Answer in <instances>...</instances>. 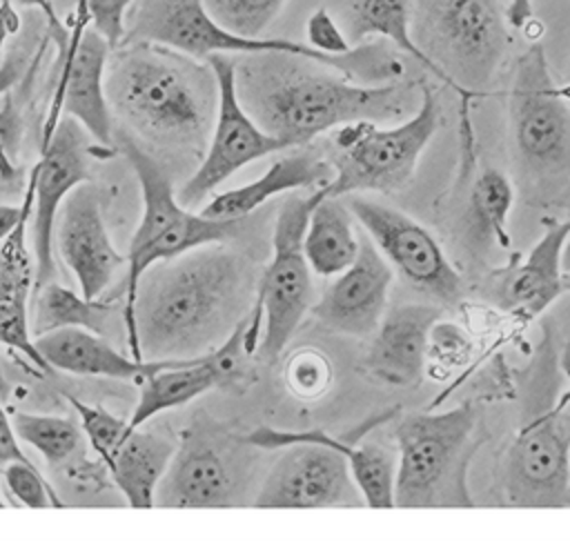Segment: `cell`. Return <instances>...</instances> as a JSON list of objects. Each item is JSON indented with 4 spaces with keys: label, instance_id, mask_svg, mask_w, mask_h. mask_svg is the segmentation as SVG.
<instances>
[{
    "label": "cell",
    "instance_id": "6da1fadb",
    "mask_svg": "<svg viewBox=\"0 0 570 545\" xmlns=\"http://www.w3.org/2000/svg\"><path fill=\"white\" fill-rule=\"evenodd\" d=\"M256 285L252 260L225 242L151 265L125 323L129 354L176 360L212 351L252 311Z\"/></svg>",
    "mask_w": 570,
    "mask_h": 545
},
{
    "label": "cell",
    "instance_id": "7a4b0ae2",
    "mask_svg": "<svg viewBox=\"0 0 570 545\" xmlns=\"http://www.w3.org/2000/svg\"><path fill=\"white\" fill-rule=\"evenodd\" d=\"M234 82L243 109L287 149L356 120H405L421 100L419 82L367 85L289 51L240 53L234 58Z\"/></svg>",
    "mask_w": 570,
    "mask_h": 545
},
{
    "label": "cell",
    "instance_id": "3957f363",
    "mask_svg": "<svg viewBox=\"0 0 570 545\" xmlns=\"http://www.w3.org/2000/svg\"><path fill=\"white\" fill-rule=\"evenodd\" d=\"M109 109L154 147L200 153L207 147L218 82L191 56L151 42H120L105 69Z\"/></svg>",
    "mask_w": 570,
    "mask_h": 545
},
{
    "label": "cell",
    "instance_id": "277c9868",
    "mask_svg": "<svg viewBox=\"0 0 570 545\" xmlns=\"http://www.w3.org/2000/svg\"><path fill=\"white\" fill-rule=\"evenodd\" d=\"M122 42H151L169 47L196 60H207L214 53H258V51H289L325 62L341 73L367 82H390L405 73V65L396 49L385 40L372 38L354 44L343 56L316 51L307 42L285 38H245L223 29L205 9L203 0H134L125 18Z\"/></svg>",
    "mask_w": 570,
    "mask_h": 545
},
{
    "label": "cell",
    "instance_id": "5b68a950",
    "mask_svg": "<svg viewBox=\"0 0 570 545\" xmlns=\"http://www.w3.org/2000/svg\"><path fill=\"white\" fill-rule=\"evenodd\" d=\"M394 507H474L468 476L476 452V409L405 414L394 427Z\"/></svg>",
    "mask_w": 570,
    "mask_h": 545
},
{
    "label": "cell",
    "instance_id": "8992f818",
    "mask_svg": "<svg viewBox=\"0 0 570 545\" xmlns=\"http://www.w3.org/2000/svg\"><path fill=\"white\" fill-rule=\"evenodd\" d=\"M120 151L129 160L142 196V214L125 254V276L118 294V298H122V318L127 323L138 280L151 265L209 242L232 240L243 229L245 218H209L180 205L165 165L138 145L134 136L127 133L120 138Z\"/></svg>",
    "mask_w": 570,
    "mask_h": 545
},
{
    "label": "cell",
    "instance_id": "52a82bcc",
    "mask_svg": "<svg viewBox=\"0 0 570 545\" xmlns=\"http://www.w3.org/2000/svg\"><path fill=\"white\" fill-rule=\"evenodd\" d=\"M441 125V107L434 89L421 82V100L412 116L392 127L356 120L327 136V162L332 180L314 189L318 198L361 191L390 194L401 189L416 171L419 158Z\"/></svg>",
    "mask_w": 570,
    "mask_h": 545
},
{
    "label": "cell",
    "instance_id": "ba28073f",
    "mask_svg": "<svg viewBox=\"0 0 570 545\" xmlns=\"http://www.w3.org/2000/svg\"><path fill=\"white\" fill-rule=\"evenodd\" d=\"M412 38L461 89L485 96L510 47L501 0H410Z\"/></svg>",
    "mask_w": 570,
    "mask_h": 545
},
{
    "label": "cell",
    "instance_id": "9c48e42d",
    "mask_svg": "<svg viewBox=\"0 0 570 545\" xmlns=\"http://www.w3.org/2000/svg\"><path fill=\"white\" fill-rule=\"evenodd\" d=\"M316 200L314 191L307 196H289L281 202L276 214L272 258L258 276L254 298V307L263 316L256 356L267 365H274L283 356L287 343L314 305V274L303 251V234Z\"/></svg>",
    "mask_w": 570,
    "mask_h": 545
},
{
    "label": "cell",
    "instance_id": "30bf717a",
    "mask_svg": "<svg viewBox=\"0 0 570 545\" xmlns=\"http://www.w3.org/2000/svg\"><path fill=\"white\" fill-rule=\"evenodd\" d=\"M508 129L523 167L550 178L570 174V102L554 85L541 44L528 47L514 65Z\"/></svg>",
    "mask_w": 570,
    "mask_h": 545
},
{
    "label": "cell",
    "instance_id": "8fae6325",
    "mask_svg": "<svg viewBox=\"0 0 570 545\" xmlns=\"http://www.w3.org/2000/svg\"><path fill=\"white\" fill-rule=\"evenodd\" d=\"M249 449L240 438L189 427L176 438L171 460L156 487L154 507L198 509L243 505L249 489Z\"/></svg>",
    "mask_w": 570,
    "mask_h": 545
},
{
    "label": "cell",
    "instance_id": "7c38bea8",
    "mask_svg": "<svg viewBox=\"0 0 570 545\" xmlns=\"http://www.w3.org/2000/svg\"><path fill=\"white\" fill-rule=\"evenodd\" d=\"M343 200L358 227L367 234L394 271L441 305L456 307L461 303V274L448 260L436 238L421 222L361 194H347Z\"/></svg>",
    "mask_w": 570,
    "mask_h": 545
},
{
    "label": "cell",
    "instance_id": "4fadbf2b",
    "mask_svg": "<svg viewBox=\"0 0 570 545\" xmlns=\"http://www.w3.org/2000/svg\"><path fill=\"white\" fill-rule=\"evenodd\" d=\"M207 62L218 82V107L200 165L176 191L180 205L189 209L200 207L225 180L249 162L287 149L281 140L265 133L243 109L236 96L234 58L229 53H214Z\"/></svg>",
    "mask_w": 570,
    "mask_h": 545
},
{
    "label": "cell",
    "instance_id": "5bb4252c",
    "mask_svg": "<svg viewBox=\"0 0 570 545\" xmlns=\"http://www.w3.org/2000/svg\"><path fill=\"white\" fill-rule=\"evenodd\" d=\"M570 487V400L528 420L508 449L503 489L512 507H566Z\"/></svg>",
    "mask_w": 570,
    "mask_h": 545
},
{
    "label": "cell",
    "instance_id": "9a60e30c",
    "mask_svg": "<svg viewBox=\"0 0 570 545\" xmlns=\"http://www.w3.org/2000/svg\"><path fill=\"white\" fill-rule=\"evenodd\" d=\"M111 44L89 24L87 11L76 4L69 42L60 51L58 78L42 129V142L56 129L60 116H71L102 149H111V109L105 93V69ZM40 142V145H42Z\"/></svg>",
    "mask_w": 570,
    "mask_h": 545
},
{
    "label": "cell",
    "instance_id": "2e32d148",
    "mask_svg": "<svg viewBox=\"0 0 570 545\" xmlns=\"http://www.w3.org/2000/svg\"><path fill=\"white\" fill-rule=\"evenodd\" d=\"M252 498L261 509L363 507V494L341 452L318 443H294L276 449Z\"/></svg>",
    "mask_w": 570,
    "mask_h": 545
},
{
    "label": "cell",
    "instance_id": "e0dca14e",
    "mask_svg": "<svg viewBox=\"0 0 570 545\" xmlns=\"http://www.w3.org/2000/svg\"><path fill=\"white\" fill-rule=\"evenodd\" d=\"M87 136L89 133L78 120L62 113L47 142L40 145V160L29 174V182L33 187L29 227L33 236L36 287L53 280L56 274L53 229L58 209L71 189L89 180V158L94 156L96 147L87 140Z\"/></svg>",
    "mask_w": 570,
    "mask_h": 545
},
{
    "label": "cell",
    "instance_id": "ac0fdd59",
    "mask_svg": "<svg viewBox=\"0 0 570 545\" xmlns=\"http://www.w3.org/2000/svg\"><path fill=\"white\" fill-rule=\"evenodd\" d=\"M53 240L85 298H100L116 280V274L125 269V254L116 249L109 236L98 189L89 180L80 182L62 200Z\"/></svg>",
    "mask_w": 570,
    "mask_h": 545
},
{
    "label": "cell",
    "instance_id": "d6986e66",
    "mask_svg": "<svg viewBox=\"0 0 570 545\" xmlns=\"http://www.w3.org/2000/svg\"><path fill=\"white\" fill-rule=\"evenodd\" d=\"M570 236V218H546L541 238L525 256L492 269L485 280V298L501 311L521 320H532L546 311L563 291L570 276L563 271V247Z\"/></svg>",
    "mask_w": 570,
    "mask_h": 545
},
{
    "label": "cell",
    "instance_id": "ffe728a7",
    "mask_svg": "<svg viewBox=\"0 0 570 545\" xmlns=\"http://www.w3.org/2000/svg\"><path fill=\"white\" fill-rule=\"evenodd\" d=\"M358 238L356 258L341 274L332 276L312 305V314L336 334L365 338L374 334L385 314L394 269L363 229Z\"/></svg>",
    "mask_w": 570,
    "mask_h": 545
},
{
    "label": "cell",
    "instance_id": "44dd1931",
    "mask_svg": "<svg viewBox=\"0 0 570 545\" xmlns=\"http://www.w3.org/2000/svg\"><path fill=\"white\" fill-rule=\"evenodd\" d=\"M441 311L432 303H405L383 314L365 354V369L392 385L410 387L428 369V334Z\"/></svg>",
    "mask_w": 570,
    "mask_h": 545
},
{
    "label": "cell",
    "instance_id": "7402d4cb",
    "mask_svg": "<svg viewBox=\"0 0 570 545\" xmlns=\"http://www.w3.org/2000/svg\"><path fill=\"white\" fill-rule=\"evenodd\" d=\"M354 438L334 436L325 429H278L261 425L243 436V440L261 452H276L294 443H318L341 452L350 465V472L363 494L367 507L390 509L394 507V474H396V449L381 447L376 443L356 445Z\"/></svg>",
    "mask_w": 570,
    "mask_h": 545
},
{
    "label": "cell",
    "instance_id": "603a6c76",
    "mask_svg": "<svg viewBox=\"0 0 570 545\" xmlns=\"http://www.w3.org/2000/svg\"><path fill=\"white\" fill-rule=\"evenodd\" d=\"M24 214L13 234L0 245V345L22 354L40 371H51L33 345L29 298L36 287V262L27 247L33 187H24Z\"/></svg>",
    "mask_w": 570,
    "mask_h": 545
},
{
    "label": "cell",
    "instance_id": "cb8c5ba5",
    "mask_svg": "<svg viewBox=\"0 0 570 545\" xmlns=\"http://www.w3.org/2000/svg\"><path fill=\"white\" fill-rule=\"evenodd\" d=\"M33 345L49 369L76 376H98L138 383L140 378L171 363L134 358L131 354L120 351L109 338L80 327H62L38 334L33 336Z\"/></svg>",
    "mask_w": 570,
    "mask_h": 545
},
{
    "label": "cell",
    "instance_id": "d4e9b609",
    "mask_svg": "<svg viewBox=\"0 0 570 545\" xmlns=\"http://www.w3.org/2000/svg\"><path fill=\"white\" fill-rule=\"evenodd\" d=\"M338 4V24L345 31L350 44H358L372 38H383L392 42L396 51L414 58L421 69L432 73L439 82L450 87L461 98V118H470V105L481 98L472 91L461 89L450 76L432 62L412 38V4L410 0H336Z\"/></svg>",
    "mask_w": 570,
    "mask_h": 545
},
{
    "label": "cell",
    "instance_id": "484cf974",
    "mask_svg": "<svg viewBox=\"0 0 570 545\" xmlns=\"http://www.w3.org/2000/svg\"><path fill=\"white\" fill-rule=\"evenodd\" d=\"M332 180V167L325 153L316 151H294L274 160L256 180L214 194L200 214L209 218L236 220L247 218L252 211L263 207L274 196L298 191V189H321Z\"/></svg>",
    "mask_w": 570,
    "mask_h": 545
},
{
    "label": "cell",
    "instance_id": "4316f807",
    "mask_svg": "<svg viewBox=\"0 0 570 545\" xmlns=\"http://www.w3.org/2000/svg\"><path fill=\"white\" fill-rule=\"evenodd\" d=\"M174 449L176 438L165 432L149 429L147 423L125 436L105 467L129 507H154L156 487L171 460Z\"/></svg>",
    "mask_w": 570,
    "mask_h": 545
},
{
    "label": "cell",
    "instance_id": "83f0119b",
    "mask_svg": "<svg viewBox=\"0 0 570 545\" xmlns=\"http://www.w3.org/2000/svg\"><path fill=\"white\" fill-rule=\"evenodd\" d=\"M33 309L29 311L31 334H45L62 327H80L111 340L116 329L125 331L122 307L118 298H85L53 280L33 289Z\"/></svg>",
    "mask_w": 570,
    "mask_h": 545
},
{
    "label": "cell",
    "instance_id": "f1b7e54d",
    "mask_svg": "<svg viewBox=\"0 0 570 545\" xmlns=\"http://www.w3.org/2000/svg\"><path fill=\"white\" fill-rule=\"evenodd\" d=\"M352 220L354 216L343 198L325 196L316 200L303 234V251L314 276L332 278L352 265L361 245Z\"/></svg>",
    "mask_w": 570,
    "mask_h": 545
},
{
    "label": "cell",
    "instance_id": "f546056e",
    "mask_svg": "<svg viewBox=\"0 0 570 545\" xmlns=\"http://www.w3.org/2000/svg\"><path fill=\"white\" fill-rule=\"evenodd\" d=\"M11 425L18 440L36 449L49 467H60L82 454L85 434L78 420L53 414L16 412Z\"/></svg>",
    "mask_w": 570,
    "mask_h": 545
},
{
    "label": "cell",
    "instance_id": "4dcf8cb0",
    "mask_svg": "<svg viewBox=\"0 0 570 545\" xmlns=\"http://www.w3.org/2000/svg\"><path fill=\"white\" fill-rule=\"evenodd\" d=\"M514 202L510 178L499 169H483L470 189V214L474 227L499 247H510L508 218Z\"/></svg>",
    "mask_w": 570,
    "mask_h": 545
},
{
    "label": "cell",
    "instance_id": "1f68e13d",
    "mask_svg": "<svg viewBox=\"0 0 570 545\" xmlns=\"http://www.w3.org/2000/svg\"><path fill=\"white\" fill-rule=\"evenodd\" d=\"M209 16L227 31L245 38L261 33L281 13L287 0H203Z\"/></svg>",
    "mask_w": 570,
    "mask_h": 545
},
{
    "label": "cell",
    "instance_id": "d6a6232c",
    "mask_svg": "<svg viewBox=\"0 0 570 545\" xmlns=\"http://www.w3.org/2000/svg\"><path fill=\"white\" fill-rule=\"evenodd\" d=\"M0 489L9 496V503L45 509V507H65V501L58 496L53 485L38 472L33 460H9L0 472Z\"/></svg>",
    "mask_w": 570,
    "mask_h": 545
},
{
    "label": "cell",
    "instance_id": "836d02e7",
    "mask_svg": "<svg viewBox=\"0 0 570 545\" xmlns=\"http://www.w3.org/2000/svg\"><path fill=\"white\" fill-rule=\"evenodd\" d=\"M71 407L78 414V423L82 427L85 440L89 443L94 456L107 465L118 445L125 440V436L131 432L127 427V418H120L105 409L102 405H91L85 400H78L73 396H67Z\"/></svg>",
    "mask_w": 570,
    "mask_h": 545
},
{
    "label": "cell",
    "instance_id": "e575fe53",
    "mask_svg": "<svg viewBox=\"0 0 570 545\" xmlns=\"http://www.w3.org/2000/svg\"><path fill=\"white\" fill-rule=\"evenodd\" d=\"M474 354L472 334L445 318H436L428 334V363L439 369V376H448L456 369L468 367Z\"/></svg>",
    "mask_w": 570,
    "mask_h": 545
},
{
    "label": "cell",
    "instance_id": "d590c367",
    "mask_svg": "<svg viewBox=\"0 0 570 545\" xmlns=\"http://www.w3.org/2000/svg\"><path fill=\"white\" fill-rule=\"evenodd\" d=\"M305 31H307V44L314 47L316 51H323V53H330V56H343L352 49L350 40L345 38L343 27L332 16V11H327L325 7L316 9L307 18Z\"/></svg>",
    "mask_w": 570,
    "mask_h": 545
},
{
    "label": "cell",
    "instance_id": "8d00e7d4",
    "mask_svg": "<svg viewBox=\"0 0 570 545\" xmlns=\"http://www.w3.org/2000/svg\"><path fill=\"white\" fill-rule=\"evenodd\" d=\"M327 363L316 351H303L298 354L289 365V385L298 394H316L325 389L327 383Z\"/></svg>",
    "mask_w": 570,
    "mask_h": 545
},
{
    "label": "cell",
    "instance_id": "74e56055",
    "mask_svg": "<svg viewBox=\"0 0 570 545\" xmlns=\"http://www.w3.org/2000/svg\"><path fill=\"white\" fill-rule=\"evenodd\" d=\"M9 460H31V458L22 452L20 440L11 425V416L7 414V409L2 407V400H0V463L4 465Z\"/></svg>",
    "mask_w": 570,
    "mask_h": 545
},
{
    "label": "cell",
    "instance_id": "f35d334b",
    "mask_svg": "<svg viewBox=\"0 0 570 545\" xmlns=\"http://www.w3.org/2000/svg\"><path fill=\"white\" fill-rule=\"evenodd\" d=\"M16 7H33V9H40L42 16L47 18V24H49V31L58 44L60 51H65L67 42H69V31L62 27L51 0H11Z\"/></svg>",
    "mask_w": 570,
    "mask_h": 545
},
{
    "label": "cell",
    "instance_id": "ab89813d",
    "mask_svg": "<svg viewBox=\"0 0 570 545\" xmlns=\"http://www.w3.org/2000/svg\"><path fill=\"white\" fill-rule=\"evenodd\" d=\"M20 29V16L18 7L11 0H0V67H2V53L7 40L18 33Z\"/></svg>",
    "mask_w": 570,
    "mask_h": 545
},
{
    "label": "cell",
    "instance_id": "60d3db41",
    "mask_svg": "<svg viewBox=\"0 0 570 545\" xmlns=\"http://www.w3.org/2000/svg\"><path fill=\"white\" fill-rule=\"evenodd\" d=\"M532 18V0H508L505 20L512 29H523Z\"/></svg>",
    "mask_w": 570,
    "mask_h": 545
},
{
    "label": "cell",
    "instance_id": "b9f144b4",
    "mask_svg": "<svg viewBox=\"0 0 570 545\" xmlns=\"http://www.w3.org/2000/svg\"><path fill=\"white\" fill-rule=\"evenodd\" d=\"M24 214V200L20 205H0V245L13 234Z\"/></svg>",
    "mask_w": 570,
    "mask_h": 545
},
{
    "label": "cell",
    "instance_id": "7bdbcfd3",
    "mask_svg": "<svg viewBox=\"0 0 570 545\" xmlns=\"http://www.w3.org/2000/svg\"><path fill=\"white\" fill-rule=\"evenodd\" d=\"M18 76H20V62H16V58L2 60V67H0V93L11 89V85L18 80Z\"/></svg>",
    "mask_w": 570,
    "mask_h": 545
},
{
    "label": "cell",
    "instance_id": "ee69618b",
    "mask_svg": "<svg viewBox=\"0 0 570 545\" xmlns=\"http://www.w3.org/2000/svg\"><path fill=\"white\" fill-rule=\"evenodd\" d=\"M561 262H563V271L570 276V236H568V240H566V247H563V258H561Z\"/></svg>",
    "mask_w": 570,
    "mask_h": 545
},
{
    "label": "cell",
    "instance_id": "f6af8a7d",
    "mask_svg": "<svg viewBox=\"0 0 570 545\" xmlns=\"http://www.w3.org/2000/svg\"><path fill=\"white\" fill-rule=\"evenodd\" d=\"M566 507H570V487H568V496H566Z\"/></svg>",
    "mask_w": 570,
    "mask_h": 545
},
{
    "label": "cell",
    "instance_id": "bcb514c9",
    "mask_svg": "<svg viewBox=\"0 0 570 545\" xmlns=\"http://www.w3.org/2000/svg\"><path fill=\"white\" fill-rule=\"evenodd\" d=\"M561 398H563V400H570V396H561Z\"/></svg>",
    "mask_w": 570,
    "mask_h": 545
},
{
    "label": "cell",
    "instance_id": "7dc6e473",
    "mask_svg": "<svg viewBox=\"0 0 570 545\" xmlns=\"http://www.w3.org/2000/svg\"><path fill=\"white\" fill-rule=\"evenodd\" d=\"M563 396H570V389H568V392H566V394H563Z\"/></svg>",
    "mask_w": 570,
    "mask_h": 545
},
{
    "label": "cell",
    "instance_id": "c3c4849f",
    "mask_svg": "<svg viewBox=\"0 0 570 545\" xmlns=\"http://www.w3.org/2000/svg\"><path fill=\"white\" fill-rule=\"evenodd\" d=\"M0 472H2V463H0Z\"/></svg>",
    "mask_w": 570,
    "mask_h": 545
}]
</instances>
